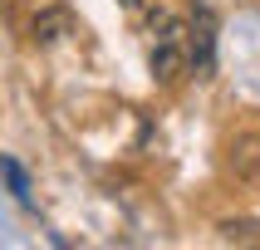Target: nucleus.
<instances>
[{"label":"nucleus","instance_id":"f257e3e1","mask_svg":"<svg viewBox=\"0 0 260 250\" xmlns=\"http://www.w3.org/2000/svg\"><path fill=\"white\" fill-rule=\"evenodd\" d=\"M187 25L182 20H172V15H157L152 20V49H147V64H152V79H177V74L187 69Z\"/></svg>","mask_w":260,"mask_h":250},{"label":"nucleus","instance_id":"f03ea898","mask_svg":"<svg viewBox=\"0 0 260 250\" xmlns=\"http://www.w3.org/2000/svg\"><path fill=\"white\" fill-rule=\"evenodd\" d=\"M187 49H191V59H187V69H197L206 79L211 74V64H216V20H211V10H197V20L187 25Z\"/></svg>","mask_w":260,"mask_h":250},{"label":"nucleus","instance_id":"7ed1b4c3","mask_svg":"<svg viewBox=\"0 0 260 250\" xmlns=\"http://www.w3.org/2000/svg\"><path fill=\"white\" fill-rule=\"evenodd\" d=\"M0 172H5V182H10V191H15V201L20 206H29V176H25V167H20V162H0Z\"/></svg>","mask_w":260,"mask_h":250}]
</instances>
